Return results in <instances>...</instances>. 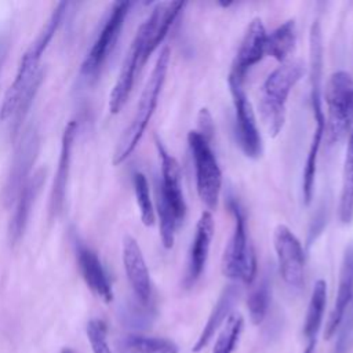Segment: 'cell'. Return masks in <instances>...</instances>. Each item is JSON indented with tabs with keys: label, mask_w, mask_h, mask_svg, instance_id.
Here are the masks:
<instances>
[{
	"label": "cell",
	"mask_w": 353,
	"mask_h": 353,
	"mask_svg": "<svg viewBox=\"0 0 353 353\" xmlns=\"http://www.w3.org/2000/svg\"><path fill=\"white\" fill-rule=\"evenodd\" d=\"M156 210L159 215V228H160V239L164 248L170 250L175 241V230L179 225L172 208L159 190L156 189Z\"/></svg>",
	"instance_id": "26"
},
{
	"label": "cell",
	"mask_w": 353,
	"mask_h": 353,
	"mask_svg": "<svg viewBox=\"0 0 353 353\" xmlns=\"http://www.w3.org/2000/svg\"><path fill=\"white\" fill-rule=\"evenodd\" d=\"M270 303V283L268 277L262 280L251 290L247 298V309L252 324H261L268 313Z\"/></svg>",
	"instance_id": "27"
},
{
	"label": "cell",
	"mask_w": 353,
	"mask_h": 353,
	"mask_svg": "<svg viewBox=\"0 0 353 353\" xmlns=\"http://www.w3.org/2000/svg\"><path fill=\"white\" fill-rule=\"evenodd\" d=\"M76 132H77V123L69 121L62 134L58 167H57V172H55L54 181H52L51 194H50V211H51L52 216L59 215L63 208V204H65L68 181H69V174H70L72 149H73Z\"/></svg>",
	"instance_id": "16"
},
{
	"label": "cell",
	"mask_w": 353,
	"mask_h": 353,
	"mask_svg": "<svg viewBox=\"0 0 353 353\" xmlns=\"http://www.w3.org/2000/svg\"><path fill=\"white\" fill-rule=\"evenodd\" d=\"M197 120H199V127H200L197 131L204 138H207L210 141L211 137H212V132H214V123H212V116H211V113L208 112L207 108L200 109Z\"/></svg>",
	"instance_id": "32"
},
{
	"label": "cell",
	"mask_w": 353,
	"mask_h": 353,
	"mask_svg": "<svg viewBox=\"0 0 353 353\" xmlns=\"http://www.w3.org/2000/svg\"><path fill=\"white\" fill-rule=\"evenodd\" d=\"M44 181H46V170L40 168L26 181V183L21 189L17 197L14 214L8 225V239L11 244H17L23 236V232L26 229V225L32 212V207L44 185Z\"/></svg>",
	"instance_id": "19"
},
{
	"label": "cell",
	"mask_w": 353,
	"mask_h": 353,
	"mask_svg": "<svg viewBox=\"0 0 353 353\" xmlns=\"http://www.w3.org/2000/svg\"><path fill=\"white\" fill-rule=\"evenodd\" d=\"M327 302V284L323 279H319L312 290L310 301L306 310V317L303 323V336L306 338L307 343L317 342V334L320 331L324 310Z\"/></svg>",
	"instance_id": "24"
},
{
	"label": "cell",
	"mask_w": 353,
	"mask_h": 353,
	"mask_svg": "<svg viewBox=\"0 0 353 353\" xmlns=\"http://www.w3.org/2000/svg\"><path fill=\"white\" fill-rule=\"evenodd\" d=\"M321 79H323V37L321 26L316 19L309 30V80H310V103L313 113V134L302 174V196L307 205L312 201L316 181L317 156L325 132V116L323 112L321 99Z\"/></svg>",
	"instance_id": "2"
},
{
	"label": "cell",
	"mask_w": 353,
	"mask_h": 353,
	"mask_svg": "<svg viewBox=\"0 0 353 353\" xmlns=\"http://www.w3.org/2000/svg\"><path fill=\"white\" fill-rule=\"evenodd\" d=\"M188 143L194 163L199 197L208 211L215 210L222 188V171L218 160L210 146V141L197 130L189 131Z\"/></svg>",
	"instance_id": "8"
},
{
	"label": "cell",
	"mask_w": 353,
	"mask_h": 353,
	"mask_svg": "<svg viewBox=\"0 0 353 353\" xmlns=\"http://www.w3.org/2000/svg\"><path fill=\"white\" fill-rule=\"evenodd\" d=\"M314 347H316V343L314 342H310L306 345L303 353H314Z\"/></svg>",
	"instance_id": "34"
},
{
	"label": "cell",
	"mask_w": 353,
	"mask_h": 353,
	"mask_svg": "<svg viewBox=\"0 0 353 353\" xmlns=\"http://www.w3.org/2000/svg\"><path fill=\"white\" fill-rule=\"evenodd\" d=\"M123 263L135 296L142 305H148L152 296L150 274L138 241L130 234L123 240Z\"/></svg>",
	"instance_id": "14"
},
{
	"label": "cell",
	"mask_w": 353,
	"mask_h": 353,
	"mask_svg": "<svg viewBox=\"0 0 353 353\" xmlns=\"http://www.w3.org/2000/svg\"><path fill=\"white\" fill-rule=\"evenodd\" d=\"M68 6L69 4L66 1H59L57 4L52 14L50 15V18L44 23V26L41 28V30L37 33L36 39L32 41V44L29 46L26 52L23 54V57L21 59L22 62H26V63L30 62V65L34 63L36 66H40V59H41L46 48L48 47L50 41L52 40L55 32L58 30L59 25L62 23V19L68 10Z\"/></svg>",
	"instance_id": "21"
},
{
	"label": "cell",
	"mask_w": 353,
	"mask_h": 353,
	"mask_svg": "<svg viewBox=\"0 0 353 353\" xmlns=\"http://www.w3.org/2000/svg\"><path fill=\"white\" fill-rule=\"evenodd\" d=\"M296 44L295 19H287L266 36L265 52L279 62H285Z\"/></svg>",
	"instance_id": "23"
},
{
	"label": "cell",
	"mask_w": 353,
	"mask_h": 353,
	"mask_svg": "<svg viewBox=\"0 0 353 353\" xmlns=\"http://www.w3.org/2000/svg\"><path fill=\"white\" fill-rule=\"evenodd\" d=\"M328 109L327 141L334 145L353 128V76L347 70L334 72L325 85Z\"/></svg>",
	"instance_id": "6"
},
{
	"label": "cell",
	"mask_w": 353,
	"mask_h": 353,
	"mask_svg": "<svg viewBox=\"0 0 353 353\" xmlns=\"http://www.w3.org/2000/svg\"><path fill=\"white\" fill-rule=\"evenodd\" d=\"M234 106L236 135L243 153L250 159H258L262 154V138L256 125L251 102L248 101L243 83L228 79Z\"/></svg>",
	"instance_id": "10"
},
{
	"label": "cell",
	"mask_w": 353,
	"mask_h": 353,
	"mask_svg": "<svg viewBox=\"0 0 353 353\" xmlns=\"http://www.w3.org/2000/svg\"><path fill=\"white\" fill-rule=\"evenodd\" d=\"M87 336L94 353H112L108 342V327L103 320H90L87 324Z\"/></svg>",
	"instance_id": "31"
},
{
	"label": "cell",
	"mask_w": 353,
	"mask_h": 353,
	"mask_svg": "<svg viewBox=\"0 0 353 353\" xmlns=\"http://www.w3.org/2000/svg\"><path fill=\"white\" fill-rule=\"evenodd\" d=\"M305 70L302 61H285L263 81L259 95V114L269 135L277 137L283 130L288 95L303 77Z\"/></svg>",
	"instance_id": "4"
},
{
	"label": "cell",
	"mask_w": 353,
	"mask_h": 353,
	"mask_svg": "<svg viewBox=\"0 0 353 353\" xmlns=\"http://www.w3.org/2000/svg\"><path fill=\"white\" fill-rule=\"evenodd\" d=\"M233 215V232L222 254V273L225 277L251 284L256 277V255L250 240L245 218L237 201H229Z\"/></svg>",
	"instance_id": "5"
},
{
	"label": "cell",
	"mask_w": 353,
	"mask_h": 353,
	"mask_svg": "<svg viewBox=\"0 0 353 353\" xmlns=\"http://www.w3.org/2000/svg\"><path fill=\"white\" fill-rule=\"evenodd\" d=\"M214 216L211 211L205 210L200 214V218L196 223V232L194 237L192 240V245L189 250V258H188V268H186V276H185V285L192 287L201 276L210 247H211V240L214 237Z\"/></svg>",
	"instance_id": "15"
},
{
	"label": "cell",
	"mask_w": 353,
	"mask_h": 353,
	"mask_svg": "<svg viewBox=\"0 0 353 353\" xmlns=\"http://www.w3.org/2000/svg\"><path fill=\"white\" fill-rule=\"evenodd\" d=\"M4 41L0 40V69H1V63H3V59H4V55H6V50H4Z\"/></svg>",
	"instance_id": "33"
},
{
	"label": "cell",
	"mask_w": 353,
	"mask_h": 353,
	"mask_svg": "<svg viewBox=\"0 0 353 353\" xmlns=\"http://www.w3.org/2000/svg\"><path fill=\"white\" fill-rule=\"evenodd\" d=\"M183 1L157 3L149 17L138 28L135 37L125 54L119 77L109 95V110L119 113L124 106L135 77L167 36L171 25L183 10Z\"/></svg>",
	"instance_id": "1"
},
{
	"label": "cell",
	"mask_w": 353,
	"mask_h": 353,
	"mask_svg": "<svg viewBox=\"0 0 353 353\" xmlns=\"http://www.w3.org/2000/svg\"><path fill=\"white\" fill-rule=\"evenodd\" d=\"M62 353H73V352H72L70 349H63V350H62Z\"/></svg>",
	"instance_id": "35"
},
{
	"label": "cell",
	"mask_w": 353,
	"mask_h": 353,
	"mask_svg": "<svg viewBox=\"0 0 353 353\" xmlns=\"http://www.w3.org/2000/svg\"><path fill=\"white\" fill-rule=\"evenodd\" d=\"M239 295H240V290L234 284H229L223 288V291L221 292L216 303L214 305V307L208 316L207 323L204 324L203 331L200 332L196 343L192 347V350L194 353L203 350L210 343V341L214 338L215 332L223 325L225 320L229 319V316L232 314L233 306L239 299Z\"/></svg>",
	"instance_id": "20"
},
{
	"label": "cell",
	"mask_w": 353,
	"mask_h": 353,
	"mask_svg": "<svg viewBox=\"0 0 353 353\" xmlns=\"http://www.w3.org/2000/svg\"><path fill=\"white\" fill-rule=\"evenodd\" d=\"M116 353H178V345L167 338L131 334L114 343Z\"/></svg>",
	"instance_id": "22"
},
{
	"label": "cell",
	"mask_w": 353,
	"mask_h": 353,
	"mask_svg": "<svg viewBox=\"0 0 353 353\" xmlns=\"http://www.w3.org/2000/svg\"><path fill=\"white\" fill-rule=\"evenodd\" d=\"M132 185H134L137 204L139 208L141 221L145 226H153L156 216H154V208L150 199V190H149V183L146 176L142 172H134Z\"/></svg>",
	"instance_id": "29"
},
{
	"label": "cell",
	"mask_w": 353,
	"mask_h": 353,
	"mask_svg": "<svg viewBox=\"0 0 353 353\" xmlns=\"http://www.w3.org/2000/svg\"><path fill=\"white\" fill-rule=\"evenodd\" d=\"M40 148V138L37 130L30 127L28 128L19 143L15 148V153L11 161V168L6 179V185L3 189V199L6 204H11L17 200L21 189L30 178V170L34 164Z\"/></svg>",
	"instance_id": "11"
},
{
	"label": "cell",
	"mask_w": 353,
	"mask_h": 353,
	"mask_svg": "<svg viewBox=\"0 0 353 353\" xmlns=\"http://www.w3.org/2000/svg\"><path fill=\"white\" fill-rule=\"evenodd\" d=\"M336 331L334 353H349L353 347V302L349 305Z\"/></svg>",
	"instance_id": "30"
},
{
	"label": "cell",
	"mask_w": 353,
	"mask_h": 353,
	"mask_svg": "<svg viewBox=\"0 0 353 353\" xmlns=\"http://www.w3.org/2000/svg\"><path fill=\"white\" fill-rule=\"evenodd\" d=\"M244 327V319L240 313H233L226 320V324L222 325V330L216 338L212 353H233L239 338Z\"/></svg>",
	"instance_id": "28"
},
{
	"label": "cell",
	"mask_w": 353,
	"mask_h": 353,
	"mask_svg": "<svg viewBox=\"0 0 353 353\" xmlns=\"http://www.w3.org/2000/svg\"><path fill=\"white\" fill-rule=\"evenodd\" d=\"M156 148L161 163V182L157 188L181 223L186 214V203L181 185V167L176 159L167 152L159 138H156Z\"/></svg>",
	"instance_id": "13"
},
{
	"label": "cell",
	"mask_w": 353,
	"mask_h": 353,
	"mask_svg": "<svg viewBox=\"0 0 353 353\" xmlns=\"http://www.w3.org/2000/svg\"><path fill=\"white\" fill-rule=\"evenodd\" d=\"M266 36H268V32L265 29L262 19L258 17L254 18L248 23L244 32V36L240 41L236 57L232 62L228 79H233L240 83L244 81V77L248 69L252 68L259 61H262V58L266 55L265 52Z\"/></svg>",
	"instance_id": "12"
},
{
	"label": "cell",
	"mask_w": 353,
	"mask_h": 353,
	"mask_svg": "<svg viewBox=\"0 0 353 353\" xmlns=\"http://www.w3.org/2000/svg\"><path fill=\"white\" fill-rule=\"evenodd\" d=\"M168 63H170V48L164 47L157 59L156 63L146 80V84L141 92L134 117L131 119L130 124L127 125V128L123 131V134L120 135L114 153H113V164L119 165L121 164L124 160L128 159V156L134 152V149L137 148L138 142L141 141L152 116L153 112L156 109L157 101H159V95L161 92L164 80H165V74H167V69H168Z\"/></svg>",
	"instance_id": "3"
},
{
	"label": "cell",
	"mask_w": 353,
	"mask_h": 353,
	"mask_svg": "<svg viewBox=\"0 0 353 353\" xmlns=\"http://www.w3.org/2000/svg\"><path fill=\"white\" fill-rule=\"evenodd\" d=\"M74 247L77 266L88 288L105 302H112V284L98 255L79 239L74 240Z\"/></svg>",
	"instance_id": "17"
},
{
	"label": "cell",
	"mask_w": 353,
	"mask_h": 353,
	"mask_svg": "<svg viewBox=\"0 0 353 353\" xmlns=\"http://www.w3.org/2000/svg\"><path fill=\"white\" fill-rule=\"evenodd\" d=\"M353 301V243L347 244L343 251L341 269H339V281H338V292L335 298L334 307L330 313L324 336L330 339L339 327L342 317L345 316L349 305Z\"/></svg>",
	"instance_id": "18"
},
{
	"label": "cell",
	"mask_w": 353,
	"mask_h": 353,
	"mask_svg": "<svg viewBox=\"0 0 353 353\" xmlns=\"http://www.w3.org/2000/svg\"><path fill=\"white\" fill-rule=\"evenodd\" d=\"M338 215L341 222L345 225L350 223L353 219V128L349 132V141L345 153Z\"/></svg>",
	"instance_id": "25"
},
{
	"label": "cell",
	"mask_w": 353,
	"mask_h": 353,
	"mask_svg": "<svg viewBox=\"0 0 353 353\" xmlns=\"http://www.w3.org/2000/svg\"><path fill=\"white\" fill-rule=\"evenodd\" d=\"M131 6V1H114L110 6L106 17L102 21L99 32L80 68V76L87 83L97 80L105 62L112 54Z\"/></svg>",
	"instance_id": "7"
},
{
	"label": "cell",
	"mask_w": 353,
	"mask_h": 353,
	"mask_svg": "<svg viewBox=\"0 0 353 353\" xmlns=\"http://www.w3.org/2000/svg\"><path fill=\"white\" fill-rule=\"evenodd\" d=\"M273 247L279 270L290 287L301 288L305 283V255L298 237L285 225H277L273 232Z\"/></svg>",
	"instance_id": "9"
}]
</instances>
